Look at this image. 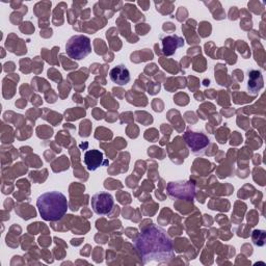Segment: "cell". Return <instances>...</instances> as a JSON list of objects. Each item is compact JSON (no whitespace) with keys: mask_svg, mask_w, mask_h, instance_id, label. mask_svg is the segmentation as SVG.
<instances>
[{"mask_svg":"<svg viewBox=\"0 0 266 266\" xmlns=\"http://www.w3.org/2000/svg\"><path fill=\"white\" fill-rule=\"evenodd\" d=\"M134 246L144 264H169L174 258L173 241L165 230L154 224L142 229L134 241Z\"/></svg>","mask_w":266,"mask_h":266,"instance_id":"6da1fadb","label":"cell"},{"mask_svg":"<svg viewBox=\"0 0 266 266\" xmlns=\"http://www.w3.org/2000/svg\"><path fill=\"white\" fill-rule=\"evenodd\" d=\"M48 76L51 79H53L54 81L56 82H60L62 81V74H60L58 71H56L55 69H50L48 71Z\"/></svg>","mask_w":266,"mask_h":266,"instance_id":"5bb4252c","label":"cell"},{"mask_svg":"<svg viewBox=\"0 0 266 266\" xmlns=\"http://www.w3.org/2000/svg\"><path fill=\"white\" fill-rule=\"evenodd\" d=\"M241 141H242V137L240 136V134L238 132H233V135L231 138V145H233V146H237Z\"/></svg>","mask_w":266,"mask_h":266,"instance_id":"2e32d148","label":"cell"},{"mask_svg":"<svg viewBox=\"0 0 266 266\" xmlns=\"http://www.w3.org/2000/svg\"><path fill=\"white\" fill-rule=\"evenodd\" d=\"M175 30L176 29V26L172 23H164V26H163V30L164 31H169V30Z\"/></svg>","mask_w":266,"mask_h":266,"instance_id":"603a6c76","label":"cell"},{"mask_svg":"<svg viewBox=\"0 0 266 266\" xmlns=\"http://www.w3.org/2000/svg\"><path fill=\"white\" fill-rule=\"evenodd\" d=\"M85 214L87 215V217H90V216H92V215H90V213H89V211L87 210V209H84L83 211H82V215L84 216Z\"/></svg>","mask_w":266,"mask_h":266,"instance_id":"83f0119b","label":"cell"},{"mask_svg":"<svg viewBox=\"0 0 266 266\" xmlns=\"http://www.w3.org/2000/svg\"><path fill=\"white\" fill-rule=\"evenodd\" d=\"M265 236L266 233L263 230H255L253 234H252L254 243L258 246H263L265 244Z\"/></svg>","mask_w":266,"mask_h":266,"instance_id":"30bf717a","label":"cell"},{"mask_svg":"<svg viewBox=\"0 0 266 266\" xmlns=\"http://www.w3.org/2000/svg\"><path fill=\"white\" fill-rule=\"evenodd\" d=\"M113 207V197L110 193H98L92 197V208L98 215L110 214Z\"/></svg>","mask_w":266,"mask_h":266,"instance_id":"277c9868","label":"cell"},{"mask_svg":"<svg viewBox=\"0 0 266 266\" xmlns=\"http://www.w3.org/2000/svg\"><path fill=\"white\" fill-rule=\"evenodd\" d=\"M90 128H92V125L89 121H84L80 124V133L79 135L80 136H83V137H87L89 135V132H90Z\"/></svg>","mask_w":266,"mask_h":266,"instance_id":"4fadbf2b","label":"cell"},{"mask_svg":"<svg viewBox=\"0 0 266 266\" xmlns=\"http://www.w3.org/2000/svg\"><path fill=\"white\" fill-rule=\"evenodd\" d=\"M157 71V66H156L155 64H152V65H148L146 70H145V72L148 73L150 75V74H153V72H156Z\"/></svg>","mask_w":266,"mask_h":266,"instance_id":"ffe728a7","label":"cell"},{"mask_svg":"<svg viewBox=\"0 0 266 266\" xmlns=\"http://www.w3.org/2000/svg\"><path fill=\"white\" fill-rule=\"evenodd\" d=\"M138 4L141 5V6H142V10H148V7H149V5H150V2H138Z\"/></svg>","mask_w":266,"mask_h":266,"instance_id":"d4e9b609","label":"cell"},{"mask_svg":"<svg viewBox=\"0 0 266 266\" xmlns=\"http://www.w3.org/2000/svg\"><path fill=\"white\" fill-rule=\"evenodd\" d=\"M84 163L89 171H95L103 164H107L108 160H104L103 153L99 150H89L84 154Z\"/></svg>","mask_w":266,"mask_h":266,"instance_id":"8992f818","label":"cell"},{"mask_svg":"<svg viewBox=\"0 0 266 266\" xmlns=\"http://www.w3.org/2000/svg\"><path fill=\"white\" fill-rule=\"evenodd\" d=\"M109 77L117 85H126L130 81V73L124 65H119L110 70Z\"/></svg>","mask_w":266,"mask_h":266,"instance_id":"ba28073f","label":"cell"},{"mask_svg":"<svg viewBox=\"0 0 266 266\" xmlns=\"http://www.w3.org/2000/svg\"><path fill=\"white\" fill-rule=\"evenodd\" d=\"M151 29V27L148 25V24H138L137 26H136V30H137V32H139V34H147V32L149 31V30Z\"/></svg>","mask_w":266,"mask_h":266,"instance_id":"9a60e30c","label":"cell"},{"mask_svg":"<svg viewBox=\"0 0 266 266\" xmlns=\"http://www.w3.org/2000/svg\"><path fill=\"white\" fill-rule=\"evenodd\" d=\"M209 84H210V80H209V79H205V80H204V85L208 86Z\"/></svg>","mask_w":266,"mask_h":266,"instance_id":"f546056e","label":"cell"},{"mask_svg":"<svg viewBox=\"0 0 266 266\" xmlns=\"http://www.w3.org/2000/svg\"><path fill=\"white\" fill-rule=\"evenodd\" d=\"M70 76H71V77H75V78H78V76H77V75H75V73H72V74H70ZM82 81H84L83 79H81V80H80V82H79V84L81 83V85H84V83H83V82H82Z\"/></svg>","mask_w":266,"mask_h":266,"instance_id":"f1b7e54d","label":"cell"},{"mask_svg":"<svg viewBox=\"0 0 266 266\" xmlns=\"http://www.w3.org/2000/svg\"><path fill=\"white\" fill-rule=\"evenodd\" d=\"M194 97L197 99V101H203V100H204V97H203V95H202V94L199 95V93H197V94L194 95Z\"/></svg>","mask_w":266,"mask_h":266,"instance_id":"4316f807","label":"cell"},{"mask_svg":"<svg viewBox=\"0 0 266 266\" xmlns=\"http://www.w3.org/2000/svg\"><path fill=\"white\" fill-rule=\"evenodd\" d=\"M66 52L74 60L83 59L92 52L90 40L85 35L77 34L70 38L66 45Z\"/></svg>","mask_w":266,"mask_h":266,"instance_id":"3957f363","label":"cell"},{"mask_svg":"<svg viewBox=\"0 0 266 266\" xmlns=\"http://www.w3.org/2000/svg\"><path fill=\"white\" fill-rule=\"evenodd\" d=\"M60 58H62V60L64 62V69L65 70H72V69H76V68L78 67L77 64H73V62H66L64 56H62V54L60 55Z\"/></svg>","mask_w":266,"mask_h":266,"instance_id":"e0dca14e","label":"cell"},{"mask_svg":"<svg viewBox=\"0 0 266 266\" xmlns=\"http://www.w3.org/2000/svg\"><path fill=\"white\" fill-rule=\"evenodd\" d=\"M184 139L193 153H199L201 150L205 149L210 142V139L205 134L201 132H193L191 130H187L184 133Z\"/></svg>","mask_w":266,"mask_h":266,"instance_id":"5b68a950","label":"cell"},{"mask_svg":"<svg viewBox=\"0 0 266 266\" xmlns=\"http://www.w3.org/2000/svg\"><path fill=\"white\" fill-rule=\"evenodd\" d=\"M112 92H113V94L114 95H117V97L119 98H123L124 97V94H125V92L123 89H116V87H114L113 89H112Z\"/></svg>","mask_w":266,"mask_h":266,"instance_id":"7402d4cb","label":"cell"},{"mask_svg":"<svg viewBox=\"0 0 266 266\" xmlns=\"http://www.w3.org/2000/svg\"><path fill=\"white\" fill-rule=\"evenodd\" d=\"M38 209L44 220H60L67 213L68 200L59 191H48L41 194L37 201Z\"/></svg>","mask_w":266,"mask_h":266,"instance_id":"7a4b0ae2","label":"cell"},{"mask_svg":"<svg viewBox=\"0 0 266 266\" xmlns=\"http://www.w3.org/2000/svg\"><path fill=\"white\" fill-rule=\"evenodd\" d=\"M199 32L203 38L208 37L211 32V24L209 23V22H202V23L200 24Z\"/></svg>","mask_w":266,"mask_h":266,"instance_id":"7c38bea8","label":"cell"},{"mask_svg":"<svg viewBox=\"0 0 266 266\" xmlns=\"http://www.w3.org/2000/svg\"><path fill=\"white\" fill-rule=\"evenodd\" d=\"M263 87V77L260 71L251 70L248 71V89L249 93L257 94Z\"/></svg>","mask_w":266,"mask_h":266,"instance_id":"9c48e42d","label":"cell"},{"mask_svg":"<svg viewBox=\"0 0 266 266\" xmlns=\"http://www.w3.org/2000/svg\"><path fill=\"white\" fill-rule=\"evenodd\" d=\"M93 114H94V117L96 120L103 119V117H104V112L102 110H100V109H95V110L93 111Z\"/></svg>","mask_w":266,"mask_h":266,"instance_id":"44dd1931","label":"cell"},{"mask_svg":"<svg viewBox=\"0 0 266 266\" xmlns=\"http://www.w3.org/2000/svg\"><path fill=\"white\" fill-rule=\"evenodd\" d=\"M66 116H67L66 117V119L69 120V121H72L73 116H75V120H77V119H79V117L85 116V110H84V109H80V108L71 109V110L66 111Z\"/></svg>","mask_w":266,"mask_h":266,"instance_id":"8fae6325","label":"cell"},{"mask_svg":"<svg viewBox=\"0 0 266 266\" xmlns=\"http://www.w3.org/2000/svg\"><path fill=\"white\" fill-rule=\"evenodd\" d=\"M25 25H26L25 27H23V26H21V27H20V29L24 32V34H31V32H34V27L31 25V23H30V22H26Z\"/></svg>","mask_w":266,"mask_h":266,"instance_id":"ac0fdd59","label":"cell"},{"mask_svg":"<svg viewBox=\"0 0 266 266\" xmlns=\"http://www.w3.org/2000/svg\"><path fill=\"white\" fill-rule=\"evenodd\" d=\"M26 100H24V99H20V101H18V102H16V106H18V107L20 108H23L24 106L26 105Z\"/></svg>","mask_w":266,"mask_h":266,"instance_id":"cb8c5ba5","label":"cell"},{"mask_svg":"<svg viewBox=\"0 0 266 266\" xmlns=\"http://www.w3.org/2000/svg\"><path fill=\"white\" fill-rule=\"evenodd\" d=\"M161 42H162V53L168 56L173 55L178 48L184 45V40L176 34L162 37Z\"/></svg>","mask_w":266,"mask_h":266,"instance_id":"52a82bcc","label":"cell"},{"mask_svg":"<svg viewBox=\"0 0 266 266\" xmlns=\"http://www.w3.org/2000/svg\"><path fill=\"white\" fill-rule=\"evenodd\" d=\"M221 113H224V116H226V117H230L232 116V113H234V110L233 109H231L230 111H226V110H221Z\"/></svg>","mask_w":266,"mask_h":266,"instance_id":"484cf974","label":"cell"},{"mask_svg":"<svg viewBox=\"0 0 266 266\" xmlns=\"http://www.w3.org/2000/svg\"><path fill=\"white\" fill-rule=\"evenodd\" d=\"M145 138L148 139V141H157V138H158V132H157V130L155 131L154 134H150L149 131L147 130L146 133H145Z\"/></svg>","mask_w":266,"mask_h":266,"instance_id":"d6986e66","label":"cell"}]
</instances>
